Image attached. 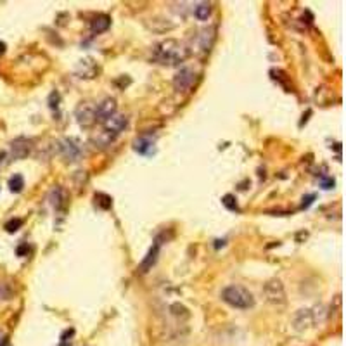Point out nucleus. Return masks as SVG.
<instances>
[{
	"label": "nucleus",
	"instance_id": "nucleus-4",
	"mask_svg": "<svg viewBox=\"0 0 346 346\" xmlns=\"http://www.w3.org/2000/svg\"><path fill=\"white\" fill-rule=\"evenodd\" d=\"M196 73L192 68H180L173 78V88L177 92H187L194 85Z\"/></svg>",
	"mask_w": 346,
	"mask_h": 346
},
{
	"label": "nucleus",
	"instance_id": "nucleus-24",
	"mask_svg": "<svg viewBox=\"0 0 346 346\" xmlns=\"http://www.w3.org/2000/svg\"><path fill=\"white\" fill-rule=\"evenodd\" d=\"M26 247H28V246H26V244H23V246L17 247V255L23 256V255H24V251H26Z\"/></svg>",
	"mask_w": 346,
	"mask_h": 346
},
{
	"label": "nucleus",
	"instance_id": "nucleus-22",
	"mask_svg": "<svg viewBox=\"0 0 346 346\" xmlns=\"http://www.w3.org/2000/svg\"><path fill=\"white\" fill-rule=\"evenodd\" d=\"M313 199H315V194H310V196H307V198H303V204H301V208H308L312 203H313Z\"/></svg>",
	"mask_w": 346,
	"mask_h": 346
},
{
	"label": "nucleus",
	"instance_id": "nucleus-3",
	"mask_svg": "<svg viewBox=\"0 0 346 346\" xmlns=\"http://www.w3.org/2000/svg\"><path fill=\"white\" fill-rule=\"evenodd\" d=\"M263 293L267 296V301L272 303V305H279V307L286 305V291H284L282 282L279 279H270L263 286Z\"/></svg>",
	"mask_w": 346,
	"mask_h": 346
},
{
	"label": "nucleus",
	"instance_id": "nucleus-16",
	"mask_svg": "<svg viewBox=\"0 0 346 346\" xmlns=\"http://www.w3.org/2000/svg\"><path fill=\"white\" fill-rule=\"evenodd\" d=\"M170 313H171V317H175L177 322H180V324H183L189 317H191V313H189L187 308L183 307V305H180V303H173V305H171Z\"/></svg>",
	"mask_w": 346,
	"mask_h": 346
},
{
	"label": "nucleus",
	"instance_id": "nucleus-20",
	"mask_svg": "<svg viewBox=\"0 0 346 346\" xmlns=\"http://www.w3.org/2000/svg\"><path fill=\"white\" fill-rule=\"evenodd\" d=\"M222 203H223V206L227 208V210H231V211H239L237 201H235V198H234V196H232V194L223 196Z\"/></svg>",
	"mask_w": 346,
	"mask_h": 346
},
{
	"label": "nucleus",
	"instance_id": "nucleus-15",
	"mask_svg": "<svg viewBox=\"0 0 346 346\" xmlns=\"http://www.w3.org/2000/svg\"><path fill=\"white\" fill-rule=\"evenodd\" d=\"M213 40H215V28H208L203 30L201 35H199V47L201 50H210L211 45H213Z\"/></svg>",
	"mask_w": 346,
	"mask_h": 346
},
{
	"label": "nucleus",
	"instance_id": "nucleus-6",
	"mask_svg": "<svg viewBox=\"0 0 346 346\" xmlns=\"http://www.w3.org/2000/svg\"><path fill=\"white\" fill-rule=\"evenodd\" d=\"M32 149H33L32 139H26V137H17V139H14L11 142V156L14 159L28 158Z\"/></svg>",
	"mask_w": 346,
	"mask_h": 346
},
{
	"label": "nucleus",
	"instance_id": "nucleus-14",
	"mask_svg": "<svg viewBox=\"0 0 346 346\" xmlns=\"http://www.w3.org/2000/svg\"><path fill=\"white\" fill-rule=\"evenodd\" d=\"M159 246H161V243L159 241H156L154 244H152V247L149 249L148 256L142 260V263H140V270L142 272H149V268L152 267L156 263V260H158V255H159Z\"/></svg>",
	"mask_w": 346,
	"mask_h": 346
},
{
	"label": "nucleus",
	"instance_id": "nucleus-19",
	"mask_svg": "<svg viewBox=\"0 0 346 346\" xmlns=\"http://www.w3.org/2000/svg\"><path fill=\"white\" fill-rule=\"evenodd\" d=\"M9 187H11L12 192H21L24 187V179L19 175V173H16V175H12L11 179H9Z\"/></svg>",
	"mask_w": 346,
	"mask_h": 346
},
{
	"label": "nucleus",
	"instance_id": "nucleus-25",
	"mask_svg": "<svg viewBox=\"0 0 346 346\" xmlns=\"http://www.w3.org/2000/svg\"><path fill=\"white\" fill-rule=\"evenodd\" d=\"M5 345H7V341H5V336L0 332V346H5Z\"/></svg>",
	"mask_w": 346,
	"mask_h": 346
},
{
	"label": "nucleus",
	"instance_id": "nucleus-8",
	"mask_svg": "<svg viewBox=\"0 0 346 346\" xmlns=\"http://www.w3.org/2000/svg\"><path fill=\"white\" fill-rule=\"evenodd\" d=\"M59 151L68 161H78L82 158V148L75 139H63L59 142Z\"/></svg>",
	"mask_w": 346,
	"mask_h": 346
},
{
	"label": "nucleus",
	"instance_id": "nucleus-10",
	"mask_svg": "<svg viewBox=\"0 0 346 346\" xmlns=\"http://www.w3.org/2000/svg\"><path fill=\"white\" fill-rule=\"evenodd\" d=\"M113 115H116V100L113 97H106L104 100H100L96 106V118L97 121H106Z\"/></svg>",
	"mask_w": 346,
	"mask_h": 346
},
{
	"label": "nucleus",
	"instance_id": "nucleus-13",
	"mask_svg": "<svg viewBox=\"0 0 346 346\" xmlns=\"http://www.w3.org/2000/svg\"><path fill=\"white\" fill-rule=\"evenodd\" d=\"M49 201L54 210H64L66 208V192L61 187H54L49 194Z\"/></svg>",
	"mask_w": 346,
	"mask_h": 346
},
{
	"label": "nucleus",
	"instance_id": "nucleus-18",
	"mask_svg": "<svg viewBox=\"0 0 346 346\" xmlns=\"http://www.w3.org/2000/svg\"><path fill=\"white\" fill-rule=\"evenodd\" d=\"M194 14L199 21H206L211 14V4H208V2H201V4H198L194 9Z\"/></svg>",
	"mask_w": 346,
	"mask_h": 346
},
{
	"label": "nucleus",
	"instance_id": "nucleus-21",
	"mask_svg": "<svg viewBox=\"0 0 346 346\" xmlns=\"http://www.w3.org/2000/svg\"><path fill=\"white\" fill-rule=\"evenodd\" d=\"M21 225H23V220H21V218L9 220V222L5 223V231H7V232H16V231H19Z\"/></svg>",
	"mask_w": 346,
	"mask_h": 346
},
{
	"label": "nucleus",
	"instance_id": "nucleus-23",
	"mask_svg": "<svg viewBox=\"0 0 346 346\" xmlns=\"http://www.w3.org/2000/svg\"><path fill=\"white\" fill-rule=\"evenodd\" d=\"M334 187V180L332 179H322V189H330Z\"/></svg>",
	"mask_w": 346,
	"mask_h": 346
},
{
	"label": "nucleus",
	"instance_id": "nucleus-17",
	"mask_svg": "<svg viewBox=\"0 0 346 346\" xmlns=\"http://www.w3.org/2000/svg\"><path fill=\"white\" fill-rule=\"evenodd\" d=\"M109 24H111V19H109V16H99L96 17V19L92 21V33H104L106 30L109 28Z\"/></svg>",
	"mask_w": 346,
	"mask_h": 346
},
{
	"label": "nucleus",
	"instance_id": "nucleus-9",
	"mask_svg": "<svg viewBox=\"0 0 346 346\" xmlns=\"http://www.w3.org/2000/svg\"><path fill=\"white\" fill-rule=\"evenodd\" d=\"M127 125H128V118L125 115H113L111 118L104 121V132H108V133L116 137L127 128Z\"/></svg>",
	"mask_w": 346,
	"mask_h": 346
},
{
	"label": "nucleus",
	"instance_id": "nucleus-7",
	"mask_svg": "<svg viewBox=\"0 0 346 346\" xmlns=\"http://www.w3.org/2000/svg\"><path fill=\"white\" fill-rule=\"evenodd\" d=\"M293 326H295V329L299 330V332L313 327L315 326L313 310H312V308H301V310H298L295 318H293Z\"/></svg>",
	"mask_w": 346,
	"mask_h": 346
},
{
	"label": "nucleus",
	"instance_id": "nucleus-5",
	"mask_svg": "<svg viewBox=\"0 0 346 346\" xmlns=\"http://www.w3.org/2000/svg\"><path fill=\"white\" fill-rule=\"evenodd\" d=\"M76 121L80 123V127L88 128L96 123V106H92L90 102H82L76 108Z\"/></svg>",
	"mask_w": 346,
	"mask_h": 346
},
{
	"label": "nucleus",
	"instance_id": "nucleus-2",
	"mask_svg": "<svg viewBox=\"0 0 346 346\" xmlns=\"http://www.w3.org/2000/svg\"><path fill=\"white\" fill-rule=\"evenodd\" d=\"M222 299L227 305L234 308H239V310H247L255 305V298L251 295L249 291L243 286H237V284H232V286H227L222 291Z\"/></svg>",
	"mask_w": 346,
	"mask_h": 346
},
{
	"label": "nucleus",
	"instance_id": "nucleus-11",
	"mask_svg": "<svg viewBox=\"0 0 346 346\" xmlns=\"http://www.w3.org/2000/svg\"><path fill=\"white\" fill-rule=\"evenodd\" d=\"M133 149H135L139 154H144V156H149L156 151L154 148V139L152 137H139L135 139L133 142Z\"/></svg>",
	"mask_w": 346,
	"mask_h": 346
},
{
	"label": "nucleus",
	"instance_id": "nucleus-1",
	"mask_svg": "<svg viewBox=\"0 0 346 346\" xmlns=\"http://www.w3.org/2000/svg\"><path fill=\"white\" fill-rule=\"evenodd\" d=\"M187 56H189L187 47L175 38H166L163 42H159L154 47V59L159 64L173 66V64L183 63V61L187 59Z\"/></svg>",
	"mask_w": 346,
	"mask_h": 346
},
{
	"label": "nucleus",
	"instance_id": "nucleus-12",
	"mask_svg": "<svg viewBox=\"0 0 346 346\" xmlns=\"http://www.w3.org/2000/svg\"><path fill=\"white\" fill-rule=\"evenodd\" d=\"M76 73L80 75V78H94V75L97 73V64L94 63V59L87 57V59L80 61Z\"/></svg>",
	"mask_w": 346,
	"mask_h": 346
}]
</instances>
